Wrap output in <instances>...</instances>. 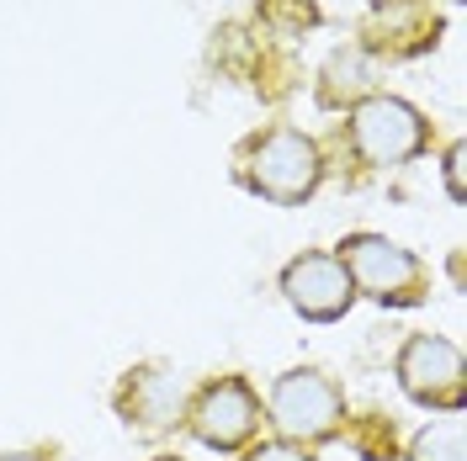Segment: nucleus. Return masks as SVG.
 Masks as SVG:
<instances>
[{"label":"nucleus","instance_id":"obj_1","mask_svg":"<svg viewBox=\"0 0 467 461\" xmlns=\"http://www.w3.org/2000/svg\"><path fill=\"white\" fill-rule=\"evenodd\" d=\"M319 175H324L319 149L308 144L303 133H292V128H276V133H265L261 144L250 149V186L261 191L265 202L297 207L303 197H314Z\"/></svg>","mask_w":467,"mask_h":461},{"label":"nucleus","instance_id":"obj_2","mask_svg":"<svg viewBox=\"0 0 467 461\" xmlns=\"http://www.w3.org/2000/svg\"><path fill=\"white\" fill-rule=\"evenodd\" d=\"M346 255L350 287H361L367 297H378V302H420V287H425V271H420V260L409 255L404 244H393V239H378V233H356L340 244Z\"/></svg>","mask_w":467,"mask_h":461},{"label":"nucleus","instance_id":"obj_3","mask_svg":"<svg viewBox=\"0 0 467 461\" xmlns=\"http://www.w3.org/2000/svg\"><path fill=\"white\" fill-rule=\"evenodd\" d=\"M271 419L287 440H324L340 425V393L319 372H287L271 387Z\"/></svg>","mask_w":467,"mask_h":461},{"label":"nucleus","instance_id":"obj_4","mask_svg":"<svg viewBox=\"0 0 467 461\" xmlns=\"http://www.w3.org/2000/svg\"><path fill=\"white\" fill-rule=\"evenodd\" d=\"M350 133H356V149L372 159V165H399L409 154L425 149V122L420 112L399 101V96H372L361 101L356 117H350Z\"/></svg>","mask_w":467,"mask_h":461},{"label":"nucleus","instance_id":"obj_5","mask_svg":"<svg viewBox=\"0 0 467 461\" xmlns=\"http://www.w3.org/2000/svg\"><path fill=\"white\" fill-rule=\"evenodd\" d=\"M399 382H404L409 398L431 408H462V355L451 340L414 334L399 355Z\"/></svg>","mask_w":467,"mask_h":461},{"label":"nucleus","instance_id":"obj_6","mask_svg":"<svg viewBox=\"0 0 467 461\" xmlns=\"http://www.w3.org/2000/svg\"><path fill=\"white\" fill-rule=\"evenodd\" d=\"M282 292H287V302L297 313L319 318V323L340 318L350 308V297H356L346 265L335 255H297L287 271H282Z\"/></svg>","mask_w":467,"mask_h":461},{"label":"nucleus","instance_id":"obj_7","mask_svg":"<svg viewBox=\"0 0 467 461\" xmlns=\"http://www.w3.org/2000/svg\"><path fill=\"white\" fill-rule=\"evenodd\" d=\"M255 419H261L255 393H250L239 376H223V382H213L202 398H197L192 430H197V440H202V446H213V451H234L239 440H250Z\"/></svg>","mask_w":467,"mask_h":461},{"label":"nucleus","instance_id":"obj_8","mask_svg":"<svg viewBox=\"0 0 467 461\" xmlns=\"http://www.w3.org/2000/svg\"><path fill=\"white\" fill-rule=\"evenodd\" d=\"M122 414H128V425L165 430L181 414V382L171 372H133L122 387Z\"/></svg>","mask_w":467,"mask_h":461},{"label":"nucleus","instance_id":"obj_9","mask_svg":"<svg viewBox=\"0 0 467 461\" xmlns=\"http://www.w3.org/2000/svg\"><path fill=\"white\" fill-rule=\"evenodd\" d=\"M414 461H462V425L457 419H431L414 440Z\"/></svg>","mask_w":467,"mask_h":461},{"label":"nucleus","instance_id":"obj_10","mask_svg":"<svg viewBox=\"0 0 467 461\" xmlns=\"http://www.w3.org/2000/svg\"><path fill=\"white\" fill-rule=\"evenodd\" d=\"M340 86H346V96H356V90L367 86V64H361V54H335L329 58V86H324V96L335 101Z\"/></svg>","mask_w":467,"mask_h":461},{"label":"nucleus","instance_id":"obj_11","mask_svg":"<svg viewBox=\"0 0 467 461\" xmlns=\"http://www.w3.org/2000/svg\"><path fill=\"white\" fill-rule=\"evenodd\" d=\"M244 461H308L303 451H292V446H282V440H271V446H255Z\"/></svg>","mask_w":467,"mask_h":461},{"label":"nucleus","instance_id":"obj_12","mask_svg":"<svg viewBox=\"0 0 467 461\" xmlns=\"http://www.w3.org/2000/svg\"><path fill=\"white\" fill-rule=\"evenodd\" d=\"M446 191H451V197H462V149H451V154H446Z\"/></svg>","mask_w":467,"mask_h":461},{"label":"nucleus","instance_id":"obj_13","mask_svg":"<svg viewBox=\"0 0 467 461\" xmlns=\"http://www.w3.org/2000/svg\"><path fill=\"white\" fill-rule=\"evenodd\" d=\"M0 461H43V456H32V451H22V456H0Z\"/></svg>","mask_w":467,"mask_h":461},{"label":"nucleus","instance_id":"obj_14","mask_svg":"<svg viewBox=\"0 0 467 461\" xmlns=\"http://www.w3.org/2000/svg\"><path fill=\"white\" fill-rule=\"evenodd\" d=\"M160 461H171V456H160Z\"/></svg>","mask_w":467,"mask_h":461}]
</instances>
